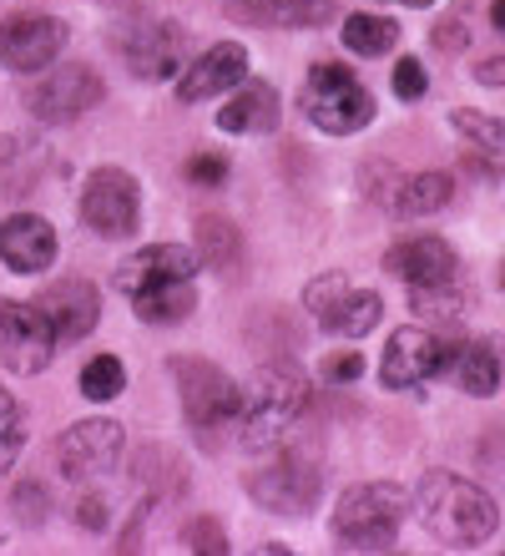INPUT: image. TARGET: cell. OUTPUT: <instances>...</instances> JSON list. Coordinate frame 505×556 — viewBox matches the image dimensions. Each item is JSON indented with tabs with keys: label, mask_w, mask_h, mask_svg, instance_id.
Listing matches in <instances>:
<instances>
[{
	"label": "cell",
	"mask_w": 505,
	"mask_h": 556,
	"mask_svg": "<svg viewBox=\"0 0 505 556\" xmlns=\"http://www.w3.org/2000/svg\"><path fill=\"white\" fill-rule=\"evenodd\" d=\"M56 249L61 238L41 213H11L0 223V264L11 274H46L56 264Z\"/></svg>",
	"instance_id": "9a60e30c"
},
{
	"label": "cell",
	"mask_w": 505,
	"mask_h": 556,
	"mask_svg": "<svg viewBox=\"0 0 505 556\" xmlns=\"http://www.w3.org/2000/svg\"><path fill=\"white\" fill-rule=\"evenodd\" d=\"M21 445H26V410H21V400L0 384V476L15 466Z\"/></svg>",
	"instance_id": "f546056e"
},
{
	"label": "cell",
	"mask_w": 505,
	"mask_h": 556,
	"mask_svg": "<svg viewBox=\"0 0 505 556\" xmlns=\"http://www.w3.org/2000/svg\"><path fill=\"white\" fill-rule=\"evenodd\" d=\"M61 339L36 299H0V359L15 375H41L56 359Z\"/></svg>",
	"instance_id": "30bf717a"
},
{
	"label": "cell",
	"mask_w": 505,
	"mask_h": 556,
	"mask_svg": "<svg viewBox=\"0 0 505 556\" xmlns=\"http://www.w3.org/2000/svg\"><path fill=\"white\" fill-rule=\"evenodd\" d=\"M394 5H434V0H394Z\"/></svg>",
	"instance_id": "ab89813d"
},
{
	"label": "cell",
	"mask_w": 505,
	"mask_h": 556,
	"mask_svg": "<svg viewBox=\"0 0 505 556\" xmlns=\"http://www.w3.org/2000/svg\"><path fill=\"white\" fill-rule=\"evenodd\" d=\"M308 380H303L293 365H263L253 375L243 395V410H238V440H243V451H278V445H289L293 425L308 415Z\"/></svg>",
	"instance_id": "7a4b0ae2"
},
{
	"label": "cell",
	"mask_w": 505,
	"mask_h": 556,
	"mask_svg": "<svg viewBox=\"0 0 505 556\" xmlns=\"http://www.w3.org/2000/svg\"><path fill=\"white\" fill-rule=\"evenodd\" d=\"M409 506H415L419 527L430 531L440 546H485L495 536V527H501L491 491H480L476 481L450 476V470H430L415 485Z\"/></svg>",
	"instance_id": "6da1fadb"
},
{
	"label": "cell",
	"mask_w": 505,
	"mask_h": 556,
	"mask_svg": "<svg viewBox=\"0 0 505 556\" xmlns=\"http://www.w3.org/2000/svg\"><path fill=\"white\" fill-rule=\"evenodd\" d=\"M112 51L122 56L131 76L142 81H167L188 66V36L177 21H162V15H142V21H127V26L112 30Z\"/></svg>",
	"instance_id": "9c48e42d"
},
{
	"label": "cell",
	"mask_w": 505,
	"mask_h": 556,
	"mask_svg": "<svg viewBox=\"0 0 505 556\" xmlns=\"http://www.w3.org/2000/svg\"><path fill=\"white\" fill-rule=\"evenodd\" d=\"M278 117H283L278 87L248 76V81H238V87L228 91V102L217 112V127H223V132H238V137H258V132H274Z\"/></svg>",
	"instance_id": "ffe728a7"
},
{
	"label": "cell",
	"mask_w": 505,
	"mask_h": 556,
	"mask_svg": "<svg viewBox=\"0 0 505 556\" xmlns=\"http://www.w3.org/2000/svg\"><path fill=\"white\" fill-rule=\"evenodd\" d=\"M364 375V354L359 350H339L318 359V380L324 384H354Z\"/></svg>",
	"instance_id": "d6a6232c"
},
{
	"label": "cell",
	"mask_w": 505,
	"mask_h": 556,
	"mask_svg": "<svg viewBox=\"0 0 505 556\" xmlns=\"http://www.w3.org/2000/svg\"><path fill=\"white\" fill-rule=\"evenodd\" d=\"M445 375L465 395L491 400L505 384V339H465V344H455Z\"/></svg>",
	"instance_id": "d6986e66"
},
{
	"label": "cell",
	"mask_w": 505,
	"mask_h": 556,
	"mask_svg": "<svg viewBox=\"0 0 505 556\" xmlns=\"http://www.w3.org/2000/svg\"><path fill=\"white\" fill-rule=\"evenodd\" d=\"M248 46L238 41H217L207 46L202 56H192L177 76V102L192 106V102H207V97H228L238 81H248Z\"/></svg>",
	"instance_id": "5bb4252c"
},
{
	"label": "cell",
	"mask_w": 505,
	"mask_h": 556,
	"mask_svg": "<svg viewBox=\"0 0 505 556\" xmlns=\"http://www.w3.org/2000/svg\"><path fill=\"white\" fill-rule=\"evenodd\" d=\"M61 51H66V21H56V15L21 11L0 21V66H11V72H46Z\"/></svg>",
	"instance_id": "4fadbf2b"
},
{
	"label": "cell",
	"mask_w": 505,
	"mask_h": 556,
	"mask_svg": "<svg viewBox=\"0 0 505 556\" xmlns=\"http://www.w3.org/2000/svg\"><path fill=\"white\" fill-rule=\"evenodd\" d=\"M232 11L263 30H318L339 21L333 0H232Z\"/></svg>",
	"instance_id": "44dd1931"
},
{
	"label": "cell",
	"mask_w": 505,
	"mask_h": 556,
	"mask_svg": "<svg viewBox=\"0 0 505 556\" xmlns=\"http://www.w3.org/2000/svg\"><path fill=\"white\" fill-rule=\"evenodd\" d=\"M344 289H349V274H318V278H308V289H303V308L314 314V324L324 319L339 299H344Z\"/></svg>",
	"instance_id": "1f68e13d"
},
{
	"label": "cell",
	"mask_w": 505,
	"mask_h": 556,
	"mask_svg": "<svg viewBox=\"0 0 505 556\" xmlns=\"http://www.w3.org/2000/svg\"><path fill=\"white\" fill-rule=\"evenodd\" d=\"M131 308L142 324H182L198 308V289L192 278H173V283H152V289L131 293Z\"/></svg>",
	"instance_id": "d4e9b609"
},
{
	"label": "cell",
	"mask_w": 505,
	"mask_h": 556,
	"mask_svg": "<svg viewBox=\"0 0 505 556\" xmlns=\"http://www.w3.org/2000/svg\"><path fill=\"white\" fill-rule=\"evenodd\" d=\"M122 425L106 420V415H91V420H76L61 430L56 440V466L61 476H72V481H91V476H106V470L122 460Z\"/></svg>",
	"instance_id": "7c38bea8"
},
{
	"label": "cell",
	"mask_w": 505,
	"mask_h": 556,
	"mask_svg": "<svg viewBox=\"0 0 505 556\" xmlns=\"http://www.w3.org/2000/svg\"><path fill=\"white\" fill-rule=\"evenodd\" d=\"M425 91H430V76H425V61H415V56L394 61V97H400V102H419Z\"/></svg>",
	"instance_id": "e575fe53"
},
{
	"label": "cell",
	"mask_w": 505,
	"mask_h": 556,
	"mask_svg": "<svg viewBox=\"0 0 505 556\" xmlns=\"http://www.w3.org/2000/svg\"><path fill=\"white\" fill-rule=\"evenodd\" d=\"M409 516V491L394 481H359L349 485L329 516L333 542L344 552H390Z\"/></svg>",
	"instance_id": "3957f363"
},
{
	"label": "cell",
	"mask_w": 505,
	"mask_h": 556,
	"mask_svg": "<svg viewBox=\"0 0 505 556\" xmlns=\"http://www.w3.org/2000/svg\"><path fill=\"white\" fill-rule=\"evenodd\" d=\"M384 274L400 278L404 289H415V283H440V278H455L460 274V258L450 249L445 238L434 233H419V238H404L384 253Z\"/></svg>",
	"instance_id": "ac0fdd59"
},
{
	"label": "cell",
	"mask_w": 505,
	"mask_h": 556,
	"mask_svg": "<svg viewBox=\"0 0 505 556\" xmlns=\"http://www.w3.org/2000/svg\"><path fill=\"white\" fill-rule=\"evenodd\" d=\"M450 127L470 147H480V152H501L505 147V122L491 117V112H476V106H455V112H450Z\"/></svg>",
	"instance_id": "f1b7e54d"
},
{
	"label": "cell",
	"mask_w": 505,
	"mask_h": 556,
	"mask_svg": "<svg viewBox=\"0 0 505 556\" xmlns=\"http://www.w3.org/2000/svg\"><path fill=\"white\" fill-rule=\"evenodd\" d=\"M491 26L505 30V0H491Z\"/></svg>",
	"instance_id": "f35d334b"
},
{
	"label": "cell",
	"mask_w": 505,
	"mask_h": 556,
	"mask_svg": "<svg viewBox=\"0 0 505 556\" xmlns=\"http://www.w3.org/2000/svg\"><path fill=\"white\" fill-rule=\"evenodd\" d=\"M379 319H384V299H379L375 289H354V283H349L344 299H339V304L318 319V329H324V334H333V339H364Z\"/></svg>",
	"instance_id": "603a6c76"
},
{
	"label": "cell",
	"mask_w": 505,
	"mask_h": 556,
	"mask_svg": "<svg viewBox=\"0 0 505 556\" xmlns=\"http://www.w3.org/2000/svg\"><path fill=\"white\" fill-rule=\"evenodd\" d=\"M182 546L198 556H223L232 552L228 546V531H223V521H213V516H192L188 527H182Z\"/></svg>",
	"instance_id": "4dcf8cb0"
},
{
	"label": "cell",
	"mask_w": 505,
	"mask_h": 556,
	"mask_svg": "<svg viewBox=\"0 0 505 556\" xmlns=\"http://www.w3.org/2000/svg\"><path fill=\"white\" fill-rule=\"evenodd\" d=\"M192 253H198L202 268L232 278L238 264H243V233H238V223L223 218V213H202L192 223Z\"/></svg>",
	"instance_id": "7402d4cb"
},
{
	"label": "cell",
	"mask_w": 505,
	"mask_h": 556,
	"mask_svg": "<svg viewBox=\"0 0 505 556\" xmlns=\"http://www.w3.org/2000/svg\"><path fill=\"white\" fill-rule=\"evenodd\" d=\"M450 350H455V339L434 334L425 324H404V329L390 334L384 354H379V384L384 390H415V384L445 375Z\"/></svg>",
	"instance_id": "8fae6325"
},
{
	"label": "cell",
	"mask_w": 505,
	"mask_h": 556,
	"mask_svg": "<svg viewBox=\"0 0 505 556\" xmlns=\"http://www.w3.org/2000/svg\"><path fill=\"white\" fill-rule=\"evenodd\" d=\"M476 81H480V87H505V56L476 61Z\"/></svg>",
	"instance_id": "74e56055"
},
{
	"label": "cell",
	"mask_w": 505,
	"mask_h": 556,
	"mask_svg": "<svg viewBox=\"0 0 505 556\" xmlns=\"http://www.w3.org/2000/svg\"><path fill=\"white\" fill-rule=\"evenodd\" d=\"M76 390L87 400H97V405H106V400H116L127 390V365H122L116 354H91L87 369H81V380H76Z\"/></svg>",
	"instance_id": "83f0119b"
},
{
	"label": "cell",
	"mask_w": 505,
	"mask_h": 556,
	"mask_svg": "<svg viewBox=\"0 0 505 556\" xmlns=\"http://www.w3.org/2000/svg\"><path fill=\"white\" fill-rule=\"evenodd\" d=\"M106 496H101V491H87V496L76 501V527H87V531H101L106 527Z\"/></svg>",
	"instance_id": "d590c367"
},
{
	"label": "cell",
	"mask_w": 505,
	"mask_h": 556,
	"mask_svg": "<svg viewBox=\"0 0 505 556\" xmlns=\"http://www.w3.org/2000/svg\"><path fill=\"white\" fill-rule=\"evenodd\" d=\"M450 198H455V177L450 173H415V177H400L390 207L400 218H430V213L450 207Z\"/></svg>",
	"instance_id": "cb8c5ba5"
},
{
	"label": "cell",
	"mask_w": 505,
	"mask_h": 556,
	"mask_svg": "<svg viewBox=\"0 0 505 556\" xmlns=\"http://www.w3.org/2000/svg\"><path fill=\"white\" fill-rule=\"evenodd\" d=\"M501 289H505V264H501Z\"/></svg>",
	"instance_id": "60d3db41"
},
{
	"label": "cell",
	"mask_w": 505,
	"mask_h": 556,
	"mask_svg": "<svg viewBox=\"0 0 505 556\" xmlns=\"http://www.w3.org/2000/svg\"><path fill=\"white\" fill-rule=\"evenodd\" d=\"M101 97H106V81H101V72L81 66V61H51V66L36 72V81H26V91H21L26 112L36 122H46V127L87 117Z\"/></svg>",
	"instance_id": "52a82bcc"
},
{
	"label": "cell",
	"mask_w": 505,
	"mask_h": 556,
	"mask_svg": "<svg viewBox=\"0 0 505 556\" xmlns=\"http://www.w3.org/2000/svg\"><path fill=\"white\" fill-rule=\"evenodd\" d=\"M188 182L192 188H223V182H228V157H223V152H192Z\"/></svg>",
	"instance_id": "836d02e7"
},
{
	"label": "cell",
	"mask_w": 505,
	"mask_h": 556,
	"mask_svg": "<svg viewBox=\"0 0 505 556\" xmlns=\"http://www.w3.org/2000/svg\"><path fill=\"white\" fill-rule=\"evenodd\" d=\"M465 304H470V289H460V274L440 278V283H415V289H409V308H415L419 319H430V324L460 319Z\"/></svg>",
	"instance_id": "4316f807"
},
{
	"label": "cell",
	"mask_w": 505,
	"mask_h": 556,
	"mask_svg": "<svg viewBox=\"0 0 505 556\" xmlns=\"http://www.w3.org/2000/svg\"><path fill=\"white\" fill-rule=\"evenodd\" d=\"M198 253H192V243H147V249H137L127 258V264L116 268V289L127 293H142L152 289V283H173V278H198Z\"/></svg>",
	"instance_id": "2e32d148"
},
{
	"label": "cell",
	"mask_w": 505,
	"mask_h": 556,
	"mask_svg": "<svg viewBox=\"0 0 505 556\" xmlns=\"http://www.w3.org/2000/svg\"><path fill=\"white\" fill-rule=\"evenodd\" d=\"M299 106H303V117L314 122L318 132H329V137L364 132V127L375 122V112H379L375 91L364 87L344 61H318L314 72L303 76Z\"/></svg>",
	"instance_id": "277c9868"
},
{
	"label": "cell",
	"mask_w": 505,
	"mask_h": 556,
	"mask_svg": "<svg viewBox=\"0 0 505 556\" xmlns=\"http://www.w3.org/2000/svg\"><path fill=\"white\" fill-rule=\"evenodd\" d=\"M268 455H274L268 466H258V470H248L243 476L248 496L274 516H303L308 506H318L324 470H318L314 455L289 451V445H278V451H268Z\"/></svg>",
	"instance_id": "ba28073f"
},
{
	"label": "cell",
	"mask_w": 505,
	"mask_h": 556,
	"mask_svg": "<svg viewBox=\"0 0 505 556\" xmlns=\"http://www.w3.org/2000/svg\"><path fill=\"white\" fill-rule=\"evenodd\" d=\"M36 304L46 308V319L56 324L61 344H81V339L97 329V319H101L97 283H87V278H61V283H51Z\"/></svg>",
	"instance_id": "e0dca14e"
},
{
	"label": "cell",
	"mask_w": 505,
	"mask_h": 556,
	"mask_svg": "<svg viewBox=\"0 0 505 556\" xmlns=\"http://www.w3.org/2000/svg\"><path fill=\"white\" fill-rule=\"evenodd\" d=\"M339 36H344V51H354V56H384V51H394V46H400V21H390V15L354 11V15H344Z\"/></svg>",
	"instance_id": "484cf974"
},
{
	"label": "cell",
	"mask_w": 505,
	"mask_h": 556,
	"mask_svg": "<svg viewBox=\"0 0 505 556\" xmlns=\"http://www.w3.org/2000/svg\"><path fill=\"white\" fill-rule=\"evenodd\" d=\"M167 375L177 384V400H182V415L198 435H213L223 425H238L243 410V384L232 380L223 365L213 359H192V354H173L167 359Z\"/></svg>",
	"instance_id": "5b68a950"
},
{
	"label": "cell",
	"mask_w": 505,
	"mask_h": 556,
	"mask_svg": "<svg viewBox=\"0 0 505 556\" xmlns=\"http://www.w3.org/2000/svg\"><path fill=\"white\" fill-rule=\"evenodd\" d=\"M76 213H81V228L106 243H122L142 228V182L127 173V167H97L81 182V198H76Z\"/></svg>",
	"instance_id": "8992f818"
},
{
	"label": "cell",
	"mask_w": 505,
	"mask_h": 556,
	"mask_svg": "<svg viewBox=\"0 0 505 556\" xmlns=\"http://www.w3.org/2000/svg\"><path fill=\"white\" fill-rule=\"evenodd\" d=\"M434 46H440V51H465V46H470L465 21H440V26H434Z\"/></svg>",
	"instance_id": "8d00e7d4"
}]
</instances>
